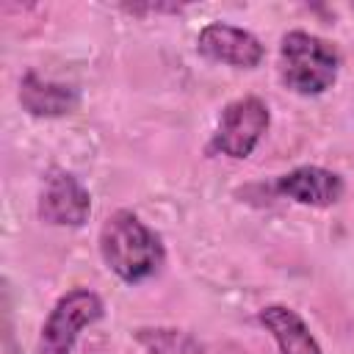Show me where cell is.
I'll return each instance as SVG.
<instances>
[{"label": "cell", "mask_w": 354, "mask_h": 354, "mask_svg": "<svg viewBox=\"0 0 354 354\" xmlns=\"http://www.w3.org/2000/svg\"><path fill=\"white\" fill-rule=\"evenodd\" d=\"M277 75L288 91L299 97H321L337 83L340 53L329 39L293 28L279 39Z\"/></svg>", "instance_id": "obj_2"}, {"label": "cell", "mask_w": 354, "mask_h": 354, "mask_svg": "<svg viewBox=\"0 0 354 354\" xmlns=\"http://www.w3.org/2000/svg\"><path fill=\"white\" fill-rule=\"evenodd\" d=\"M36 216L50 227L77 230L91 216V194L77 174L53 166L41 177V188L36 196Z\"/></svg>", "instance_id": "obj_5"}, {"label": "cell", "mask_w": 354, "mask_h": 354, "mask_svg": "<svg viewBox=\"0 0 354 354\" xmlns=\"http://www.w3.org/2000/svg\"><path fill=\"white\" fill-rule=\"evenodd\" d=\"M277 191L301 207H332L346 194V180L324 166L304 163L277 177Z\"/></svg>", "instance_id": "obj_7"}, {"label": "cell", "mask_w": 354, "mask_h": 354, "mask_svg": "<svg viewBox=\"0 0 354 354\" xmlns=\"http://www.w3.org/2000/svg\"><path fill=\"white\" fill-rule=\"evenodd\" d=\"M122 11H127V14H133V17H141V14H180L183 11V6H174V3H144V6H127V3H122L119 6Z\"/></svg>", "instance_id": "obj_11"}, {"label": "cell", "mask_w": 354, "mask_h": 354, "mask_svg": "<svg viewBox=\"0 0 354 354\" xmlns=\"http://www.w3.org/2000/svg\"><path fill=\"white\" fill-rule=\"evenodd\" d=\"M133 337L147 354H205V346L177 326H138Z\"/></svg>", "instance_id": "obj_10"}, {"label": "cell", "mask_w": 354, "mask_h": 354, "mask_svg": "<svg viewBox=\"0 0 354 354\" xmlns=\"http://www.w3.org/2000/svg\"><path fill=\"white\" fill-rule=\"evenodd\" d=\"M105 304L100 293L91 288H72L64 296L55 299L53 310L47 313L39 337H36V354H72L80 332L86 326H94L102 321Z\"/></svg>", "instance_id": "obj_3"}, {"label": "cell", "mask_w": 354, "mask_h": 354, "mask_svg": "<svg viewBox=\"0 0 354 354\" xmlns=\"http://www.w3.org/2000/svg\"><path fill=\"white\" fill-rule=\"evenodd\" d=\"M271 127V111L268 102L257 94H243L238 100H230L216 122V130L210 136V152L227 155L232 160H246L263 136Z\"/></svg>", "instance_id": "obj_4"}, {"label": "cell", "mask_w": 354, "mask_h": 354, "mask_svg": "<svg viewBox=\"0 0 354 354\" xmlns=\"http://www.w3.org/2000/svg\"><path fill=\"white\" fill-rule=\"evenodd\" d=\"M260 326L274 337L279 354H324L318 337L310 332L307 321L288 304H266L257 310Z\"/></svg>", "instance_id": "obj_9"}, {"label": "cell", "mask_w": 354, "mask_h": 354, "mask_svg": "<svg viewBox=\"0 0 354 354\" xmlns=\"http://www.w3.org/2000/svg\"><path fill=\"white\" fill-rule=\"evenodd\" d=\"M17 100H19L22 111L28 116H36V119H61V116H69V113L77 111L80 91L75 86H69V83L41 77L39 72L30 69L19 80Z\"/></svg>", "instance_id": "obj_8"}, {"label": "cell", "mask_w": 354, "mask_h": 354, "mask_svg": "<svg viewBox=\"0 0 354 354\" xmlns=\"http://www.w3.org/2000/svg\"><path fill=\"white\" fill-rule=\"evenodd\" d=\"M97 246L105 268L124 285H141L158 277L166 263V246L160 232L127 207L113 210L102 221Z\"/></svg>", "instance_id": "obj_1"}, {"label": "cell", "mask_w": 354, "mask_h": 354, "mask_svg": "<svg viewBox=\"0 0 354 354\" xmlns=\"http://www.w3.org/2000/svg\"><path fill=\"white\" fill-rule=\"evenodd\" d=\"M196 53L213 64H224L232 69H257L266 58V47L252 30L221 19L207 22L196 33Z\"/></svg>", "instance_id": "obj_6"}]
</instances>
